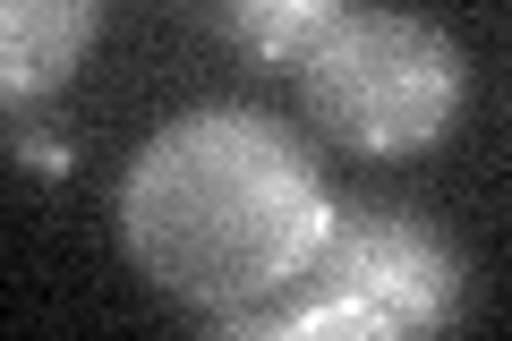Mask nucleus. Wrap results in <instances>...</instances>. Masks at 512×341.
<instances>
[{
	"label": "nucleus",
	"instance_id": "nucleus-1",
	"mask_svg": "<svg viewBox=\"0 0 512 341\" xmlns=\"http://www.w3.org/2000/svg\"><path fill=\"white\" fill-rule=\"evenodd\" d=\"M316 145L274 111L205 103L163 120L120 180V248L197 324L248 316L316 265L333 231Z\"/></svg>",
	"mask_w": 512,
	"mask_h": 341
},
{
	"label": "nucleus",
	"instance_id": "nucleus-2",
	"mask_svg": "<svg viewBox=\"0 0 512 341\" xmlns=\"http://www.w3.org/2000/svg\"><path fill=\"white\" fill-rule=\"evenodd\" d=\"M461 290H470V256L444 222L410 214V205L342 197L316 265L282 299L248 307V316H214V333H444L461 316Z\"/></svg>",
	"mask_w": 512,
	"mask_h": 341
},
{
	"label": "nucleus",
	"instance_id": "nucleus-3",
	"mask_svg": "<svg viewBox=\"0 0 512 341\" xmlns=\"http://www.w3.org/2000/svg\"><path fill=\"white\" fill-rule=\"evenodd\" d=\"M291 77H299L316 137L376 154V162L436 154L461 120V94H470V60L444 26L410 18V9H367V0Z\"/></svg>",
	"mask_w": 512,
	"mask_h": 341
},
{
	"label": "nucleus",
	"instance_id": "nucleus-4",
	"mask_svg": "<svg viewBox=\"0 0 512 341\" xmlns=\"http://www.w3.org/2000/svg\"><path fill=\"white\" fill-rule=\"evenodd\" d=\"M103 0H0V94L9 103H43L60 94L94 52Z\"/></svg>",
	"mask_w": 512,
	"mask_h": 341
},
{
	"label": "nucleus",
	"instance_id": "nucleus-5",
	"mask_svg": "<svg viewBox=\"0 0 512 341\" xmlns=\"http://www.w3.org/2000/svg\"><path fill=\"white\" fill-rule=\"evenodd\" d=\"M359 0H222V35L265 69H299Z\"/></svg>",
	"mask_w": 512,
	"mask_h": 341
},
{
	"label": "nucleus",
	"instance_id": "nucleus-6",
	"mask_svg": "<svg viewBox=\"0 0 512 341\" xmlns=\"http://www.w3.org/2000/svg\"><path fill=\"white\" fill-rule=\"evenodd\" d=\"M18 154L43 162V171H60V162H69V145H52V137H18Z\"/></svg>",
	"mask_w": 512,
	"mask_h": 341
}]
</instances>
